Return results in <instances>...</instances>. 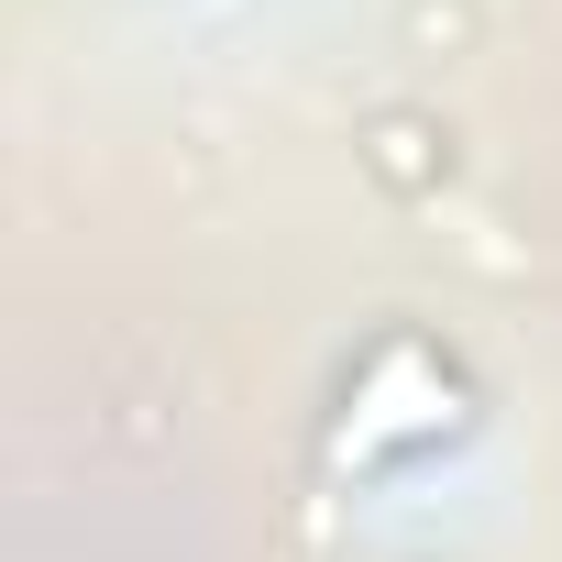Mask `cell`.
<instances>
[{"instance_id": "cell-1", "label": "cell", "mask_w": 562, "mask_h": 562, "mask_svg": "<svg viewBox=\"0 0 562 562\" xmlns=\"http://www.w3.org/2000/svg\"><path fill=\"white\" fill-rule=\"evenodd\" d=\"M463 419H474L463 375H452L430 342H386V353L353 375V397H342L321 463H331V474H386V463H408V452L463 441Z\"/></svg>"}]
</instances>
